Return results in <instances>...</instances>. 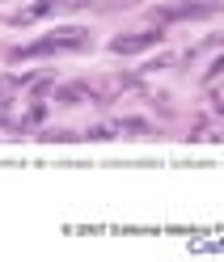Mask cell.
Returning a JSON list of instances; mask_svg holds the SVG:
<instances>
[{
	"label": "cell",
	"instance_id": "cell-1",
	"mask_svg": "<svg viewBox=\"0 0 224 262\" xmlns=\"http://www.w3.org/2000/svg\"><path fill=\"white\" fill-rule=\"evenodd\" d=\"M81 47H89V30H81V26H63V30H51L47 38L21 47L13 59H34V55H51V51H81Z\"/></svg>",
	"mask_w": 224,
	"mask_h": 262
},
{
	"label": "cell",
	"instance_id": "cell-2",
	"mask_svg": "<svg viewBox=\"0 0 224 262\" xmlns=\"http://www.w3.org/2000/svg\"><path fill=\"white\" fill-rule=\"evenodd\" d=\"M165 34L161 30H140V34H119V38H110V51L115 55H140V51H148V47H156Z\"/></svg>",
	"mask_w": 224,
	"mask_h": 262
}]
</instances>
